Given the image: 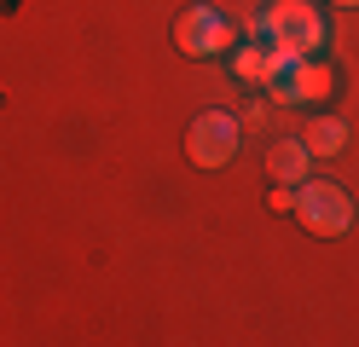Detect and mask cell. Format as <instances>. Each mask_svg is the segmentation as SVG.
Instances as JSON below:
<instances>
[{"instance_id": "cell-1", "label": "cell", "mask_w": 359, "mask_h": 347, "mask_svg": "<svg viewBox=\"0 0 359 347\" xmlns=\"http://www.w3.org/2000/svg\"><path fill=\"white\" fill-rule=\"evenodd\" d=\"M255 29L273 35V46H284V53H296V58H313L325 46V18L313 12L307 0H273Z\"/></svg>"}, {"instance_id": "cell-2", "label": "cell", "mask_w": 359, "mask_h": 347, "mask_svg": "<svg viewBox=\"0 0 359 347\" xmlns=\"http://www.w3.org/2000/svg\"><path fill=\"white\" fill-rule=\"evenodd\" d=\"M307 231H319V238H336V231H348L353 220V203L342 185H330V179H302L296 185V208H290Z\"/></svg>"}, {"instance_id": "cell-3", "label": "cell", "mask_w": 359, "mask_h": 347, "mask_svg": "<svg viewBox=\"0 0 359 347\" xmlns=\"http://www.w3.org/2000/svg\"><path fill=\"white\" fill-rule=\"evenodd\" d=\"M186 151H191L197 168H226L238 156V122L226 110H203L191 122V133H186Z\"/></svg>"}, {"instance_id": "cell-4", "label": "cell", "mask_w": 359, "mask_h": 347, "mask_svg": "<svg viewBox=\"0 0 359 347\" xmlns=\"http://www.w3.org/2000/svg\"><path fill=\"white\" fill-rule=\"evenodd\" d=\"M266 87H273L278 104H325L330 93H336V69L319 64V58H296L284 76H273Z\"/></svg>"}, {"instance_id": "cell-5", "label": "cell", "mask_w": 359, "mask_h": 347, "mask_svg": "<svg viewBox=\"0 0 359 347\" xmlns=\"http://www.w3.org/2000/svg\"><path fill=\"white\" fill-rule=\"evenodd\" d=\"M174 41H180V53H186V58H215V53H226V46H232V23L220 18L215 6H191V12H180Z\"/></svg>"}, {"instance_id": "cell-6", "label": "cell", "mask_w": 359, "mask_h": 347, "mask_svg": "<svg viewBox=\"0 0 359 347\" xmlns=\"http://www.w3.org/2000/svg\"><path fill=\"white\" fill-rule=\"evenodd\" d=\"M307 162H313V151L302 145V139H273V151H266V174H273V185H302L307 179Z\"/></svg>"}, {"instance_id": "cell-7", "label": "cell", "mask_w": 359, "mask_h": 347, "mask_svg": "<svg viewBox=\"0 0 359 347\" xmlns=\"http://www.w3.org/2000/svg\"><path fill=\"white\" fill-rule=\"evenodd\" d=\"M302 145H307L313 156H336V151L348 145V122H342V116H313L307 133H302Z\"/></svg>"}, {"instance_id": "cell-8", "label": "cell", "mask_w": 359, "mask_h": 347, "mask_svg": "<svg viewBox=\"0 0 359 347\" xmlns=\"http://www.w3.org/2000/svg\"><path fill=\"white\" fill-rule=\"evenodd\" d=\"M232 69H238L243 81H266V76H273V46H261V41L238 46V53H232Z\"/></svg>"}, {"instance_id": "cell-9", "label": "cell", "mask_w": 359, "mask_h": 347, "mask_svg": "<svg viewBox=\"0 0 359 347\" xmlns=\"http://www.w3.org/2000/svg\"><path fill=\"white\" fill-rule=\"evenodd\" d=\"M273 208H296V185H273V197H266Z\"/></svg>"}, {"instance_id": "cell-10", "label": "cell", "mask_w": 359, "mask_h": 347, "mask_svg": "<svg viewBox=\"0 0 359 347\" xmlns=\"http://www.w3.org/2000/svg\"><path fill=\"white\" fill-rule=\"evenodd\" d=\"M336 6H359V0H336Z\"/></svg>"}]
</instances>
